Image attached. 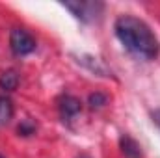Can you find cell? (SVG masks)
<instances>
[{
  "instance_id": "cell-1",
  "label": "cell",
  "mask_w": 160,
  "mask_h": 158,
  "mask_svg": "<svg viewBox=\"0 0 160 158\" xmlns=\"http://www.w3.org/2000/svg\"><path fill=\"white\" fill-rule=\"evenodd\" d=\"M114 30L121 45L134 56L143 60H155L158 56V39L142 19L134 15H121L116 21Z\"/></svg>"
},
{
  "instance_id": "cell-2",
  "label": "cell",
  "mask_w": 160,
  "mask_h": 158,
  "mask_svg": "<svg viewBox=\"0 0 160 158\" xmlns=\"http://www.w3.org/2000/svg\"><path fill=\"white\" fill-rule=\"evenodd\" d=\"M9 47L13 50V54L17 56H26L30 52L36 50V39L32 37V34L24 28H13L9 34Z\"/></svg>"
},
{
  "instance_id": "cell-3",
  "label": "cell",
  "mask_w": 160,
  "mask_h": 158,
  "mask_svg": "<svg viewBox=\"0 0 160 158\" xmlns=\"http://www.w3.org/2000/svg\"><path fill=\"white\" fill-rule=\"evenodd\" d=\"M63 6L80 21H89L93 15H97V7L101 9L102 4H95V2H63Z\"/></svg>"
},
{
  "instance_id": "cell-4",
  "label": "cell",
  "mask_w": 160,
  "mask_h": 158,
  "mask_svg": "<svg viewBox=\"0 0 160 158\" xmlns=\"http://www.w3.org/2000/svg\"><path fill=\"white\" fill-rule=\"evenodd\" d=\"M119 147H121V151H123V155H125V158H142V147H140V143L134 138H130L128 134L121 136Z\"/></svg>"
},
{
  "instance_id": "cell-5",
  "label": "cell",
  "mask_w": 160,
  "mask_h": 158,
  "mask_svg": "<svg viewBox=\"0 0 160 158\" xmlns=\"http://www.w3.org/2000/svg\"><path fill=\"white\" fill-rule=\"evenodd\" d=\"M80 101L73 95H63L60 99V112L63 117H75L77 114L80 112Z\"/></svg>"
},
{
  "instance_id": "cell-6",
  "label": "cell",
  "mask_w": 160,
  "mask_h": 158,
  "mask_svg": "<svg viewBox=\"0 0 160 158\" xmlns=\"http://www.w3.org/2000/svg\"><path fill=\"white\" fill-rule=\"evenodd\" d=\"M13 117V102L8 97H0V126H6Z\"/></svg>"
},
{
  "instance_id": "cell-7",
  "label": "cell",
  "mask_w": 160,
  "mask_h": 158,
  "mask_svg": "<svg viewBox=\"0 0 160 158\" xmlns=\"http://www.w3.org/2000/svg\"><path fill=\"white\" fill-rule=\"evenodd\" d=\"M19 86V75L15 71H6L0 75V87L4 91H13Z\"/></svg>"
},
{
  "instance_id": "cell-8",
  "label": "cell",
  "mask_w": 160,
  "mask_h": 158,
  "mask_svg": "<svg viewBox=\"0 0 160 158\" xmlns=\"http://www.w3.org/2000/svg\"><path fill=\"white\" fill-rule=\"evenodd\" d=\"M106 101H108V97L104 95V93H91L89 95V99H88V102H89V106L91 108H101V106H104L106 104Z\"/></svg>"
},
{
  "instance_id": "cell-9",
  "label": "cell",
  "mask_w": 160,
  "mask_h": 158,
  "mask_svg": "<svg viewBox=\"0 0 160 158\" xmlns=\"http://www.w3.org/2000/svg\"><path fill=\"white\" fill-rule=\"evenodd\" d=\"M34 125H32V121H24L22 125H19V134H22V136H30L32 132H34Z\"/></svg>"
},
{
  "instance_id": "cell-10",
  "label": "cell",
  "mask_w": 160,
  "mask_h": 158,
  "mask_svg": "<svg viewBox=\"0 0 160 158\" xmlns=\"http://www.w3.org/2000/svg\"><path fill=\"white\" fill-rule=\"evenodd\" d=\"M151 117L155 121V125L160 128V110H155V112H151Z\"/></svg>"
},
{
  "instance_id": "cell-11",
  "label": "cell",
  "mask_w": 160,
  "mask_h": 158,
  "mask_svg": "<svg viewBox=\"0 0 160 158\" xmlns=\"http://www.w3.org/2000/svg\"><path fill=\"white\" fill-rule=\"evenodd\" d=\"M0 158H2V156H0Z\"/></svg>"
}]
</instances>
